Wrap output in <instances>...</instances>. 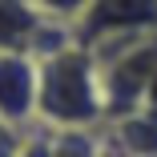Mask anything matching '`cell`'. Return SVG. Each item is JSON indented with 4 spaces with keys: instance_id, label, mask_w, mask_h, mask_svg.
<instances>
[{
    "instance_id": "obj_4",
    "label": "cell",
    "mask_w": 157,
    "mask_h": 157,
    "mask_svg": "<svg viewBox=\"0 0 157 157\" xmlns=\"http://www.w3.org/2000/svg\"><path fill=\"white\" fill-rule=\"evenodd\" d=\"M48 28H65V24H52L28 0H0V52H24L40 60V36Z\"/></svg>"
},
{
    "instance_id": "obj_3",
    "label": "cell",
    "mask_w": 157,
    "mask_h": 157,
    "mask_svg": "<svg viewBox=\"0 0 157 157\" xmlns=\"http://www.w3.org/2000/svg\"><path fill=\"white\" fill-rule=\"evenodd\" d=\"M36 113V56L0 52V117L24 121Z\"/></svg>"
},
{
    "instance_id": "obj_1",
    "label": "cell",
    "mask_w": 157,
    "mask_h": 157,
    "mask_svg": "<svg viewBox=\"0 0 157 157\" xmlns=\"http://www.w3.org/2000/svg\"><path fill=\"white\" fill-rule=\"evenodd\" d=\"M105 77L89 44H60L36 60V117L56 129H85L105 113Z\"/></svg>"
},
{
    "instance_id": "obj_2",
    "label": "cell",
    "mask_w": 157,
    "mask_h": 157,
    "mask_svg": "<svg viewBox=\"0 0 157 157\" xmlns=\"http://www.w3.org/2000/svg\"><path fill=\"white\" fill-rule=\"evenodd\" d=\"M157 28V0H93L77 20L81 44L97 48L109 36H149Z\"/></svg>"
},
{
    "instance_id": "obj_6",
    "label": "cell",
    "mask_w": 157,
    "mask_h": 157,
    "mask_svg": "<svg viewBox=\"0 0 157 157\" xmlns=\"http://www.w3.org/2000/svg\"><path fill=\"white\" fill-rule=\"evenodd\" d=\"M24 149H28V141L16 133V125L0 117V157H24Z\"/></svg>"
},
{
    "instance_id": "obj_5",
    "label": "cell",
    "mask_w": 157,
    "mask_h": 157,
    "mask_svg": "<svg viewBox=\"0 0 157 157\" xmlns=\"http://www.w3.org/2000/svg\"><path fill=\"white\" fill-rule=\"evenodd\" d=\"M40 16H48L52 24H73L77 28V20L89 12V4L93 0H28Z\"/></svg>"
}]
</instances>
